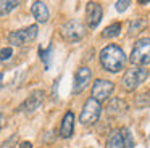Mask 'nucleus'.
<instances>
[{"mask_svg": "<svg viewBox=\"0 0 150 148\" xmlns=\"http://www.w3.org/2000/svg\"><path fill=\"white\" fill-rule=\"evenodd\" d=\"M126 61H127V58L124 55L123 48L115 44L107 45L100 51V64L108 73H120L121 69H124Z\"/></svg>", "mask_w": 150, "mask_h": 148, "instance_id": "obj_1", "label": "nucleus"}, {"mask_svg": "<svg viewBox=\"0 0 150 148\" xmlns=\"http://www.w3.org/2000/svg\"><path fill=\"white\" fill-rule=\"evenodd\" d=\"M129 60L137 68L150 64V39H140V40L136 42Z\"/></svg>", "mask_w": 150, "mask_h": 148, "instance_id": "obj_2", "label": "nucleus"}, {"mask_svg": "<svg viewBox=\"0 0 150 148\" xmlns=\"http://www.w3.org/2000/svg\"><path fill=\"white\" fill-rule=\"evenodd\" d=\"M107 148H134V138L129 129L121 127L111 132L107 138Z\"/></svg>", "mask_w": 150, "mask_h": 148, "instance_id": "obj_3", "label": "nucleus"}, {"mask_svg": "<svg viewBox=\"0 0 150 148\" xmlns=\"http://www.w3.org/2000/svg\"><path fill=\"white\" fill-rule=\"evenodd\" d=\"M100 113H102V103H98L97 100H94L91 97V98L86 100L84 106H82V111L79 114V121L84 125H92L98 121Z\"/></svg>", "mask_w": 150, "mask_h": 148, "instance_id": "obj_4", "label": "nucleus"}, {"mask_svg": "<svg viewBox=\"0 0 150 148\" xmlns=\"http://www.w3.org/2000/svg\"><path fill=\"white\" fill-rule=\"evenodd\" d=\"M145 79H147V69L145 68L134 66V68H131V69H127V73L123 76V79H121V85H123L124 90L132 92V90H136Z\"/></svg>", "mask_w": 150, "mask_h": 148, "instance_id": "obj_5", "label": "nucleus"}, {"mask_svg": "<svg viewBox=\"0 0 150 148\" xmlns=\"http://www.w3.org/2000/svg\"><path fill=\"white\" fill-rule=\"evenodd\" d=\"M37 34H39V27L37 24H31L28 26L26 29H20V31H15L8 34V40H10L11 45H28L31 42H34L37 39Z\"/></svg>", "mask_w": 150, "mask_h": 148, "instance_id": "obj_6", "label": "nucleus"}, {"mask_svg": "<svg viewBox=\"0 0 150 148\" xmlns=\"http://www.w3.org/2000/svg\"><path fill=\"white\" fill-rule=\"evenodd\" d=\"M62 35L68 42H78L86 35V27L78 19H69L62 26Z\"/></svg>", "mask_w": 150, "mask_h": 148, "instance_id": "obj_7", "label": "nucleus"}, {"mask_svg": "<svg viewBox=\"0 0 150 148\" xmlns=\"http://www.w3.org/2000/svg\"><path fill=\"white\" fill-rule=\"evenodd\" d=\"M115 90V84L111 80H105V79H97L92 85V98L97 100L98 103L105 101L110 98V95Z\"/></svg>", "mask_w": 150, "mask_h": 148, "instance_id": "obj_8", "label": "nucleus"}, {"mask_svg": "<svg viewBox=\"0 0 150 148\" xmlns=\"http://www.w3.org/2000/svg\"><path fill=\"white\" fill-rule=\"evenodd\" d=\"M44 98H45V93H44L42 90L33 92V93H31V95L28 97V98L20 105V111H24V113H28V114H31V113L37 111V109L42 106Z\"/></svg>", "mask_w": 150, "mask_h": 148, "instance_id": "obj_9", "label": "nucleus"}, {"mask_svg": "<svg viewBox=\"0 0 150 148\" xmlns=\"http://www.w3.org/2000/svg\"><path fill=\"white\" fill-rule=\"evenodd\" d=\"M102 15H103V10H102V5H98L97 2H89L87 8H86V18H87V24L89 27H97L98 23L102 19Z\"/></svg>", "mask_w": 150, "mask_h": 148, "instance_id": "obj_10", "label": "nucleus"}, {"mask_svg": "<svg viewBox=\"0 0 150 148\" xmlns=\"http://www.w3.org/2000/svg\"><path fill=\"white\" fill-rule=\"evenodd\" d=\"M91 77H92L91 68H87V66L79 68L78 73H76V76H74V87H73L74 93L82 92V90L87 87V84H89V80H91Z\"/></svg>", "mask_w": 150, "mask_h": 148, "instance_id": "obj_11", "label": "nucleus"}, {"mask_svg": "<svg viewBox=\"0 0 150 148\" xmlns=\"http://www.w3.org/2000/svg\"><path fill=\"white\" fill-rule=\"evenodd\" d=\"M73 132H74V113L68 111L62 121V125H60V135L63 138H71Z\"/></svg>", "mask_w": 150, "mask_h": 148, "instance_id": "obj_12", "label": "nucleus"}, {"mask_svg": "<svg viewBox=\"0 0 150 148\" xmlns=\"http://www.w3.org/2000/svg\"><path fill=\"white\" fill-rule=\"evenodd\" d=\"M31 13H33V16L36 18L37 23H45L50 16L49 6L45 5V2H34L31 5Z\"/></svg>", "mask_w": 150, "mask_h": 148, "instance_id": "obj_13", "label": "nucleus"}, {"mask_svg": "<svg viewBox=\"0 0 150 148\" xmlns=\"http://www.w3.org/2000/svg\"><path fill=\"white\" fill-rule=\"evenodd\" d=\"M124 111H127V105L120 98L111 100L110 105H108V108H107L108 116H118V114H121V113H124Z\"/></svg>", "mask_w": 150, "mask_h": 148, "instance_id": "obj_14", "label": "nucleus"}, {"mask_svg": "<svg viewBox=\"0 0 150 148\" xmlns=\"http://www.w3.org/2000/svg\"><path fill=\"white\" fill-rule=\"evenodd\" d=\"M18 5H20V2H16V0H0V16L11 13Z\"/></svg>", "mask_w": 150, "mask_h": 148, "instance_id": "obj_15", "label": "nucleus"}, {"mask_svg": "<svg viewBox=\"0 0 150 148\" xmlns=\"http://www.w3.org/2000/svg\"><path fill=\"white\" fill-rule=\"evenodd\" d=\"M121 32V24L120 23H113V24L107 26V27L103 29V32H102V35L107 39H113V37H118Z\"/></svg>", "mask_w": 150, "mask_h": 148, "instance_id": "obj_16", "label": "nucleus"}, {"mask_svg": "<svg viewBox=\"0 0 150 148\" xmlns=\"http://www.w3.org/2000/svg\"><path fill=\"white\" fill-rule=\"evenodd\" d=\"M145 26H147L145 19H134V21L129 23V34H136V32H139Z\"/></svg>", "mask_w": 150, "mask_h": 148, "instance_id": "obj_17", "label": "nucleus"}, {"mask_svg": "<svg viewBox=\"0 0 150 148\" xmlns=\"http://www.w3.org/2000/svg\"><path fill=\"white\" fill-rule=\"evenodd\" d=\"M136 105L140 106V108L150 105V90H149V92H145V93H142V95H137L136 97Z\"/></svg>", "mask_w": 150, "mask_h": 148, "instance_id": "obj_18", "label": "nucleus"}, {"mask_svg": "<svg viewBox=\"0 0 150 148\" xmlns=\"http://www.w3.org/2000/svg\"><path fill=\"white\" fill-rule=\"evenodd\" d=\"M11 56H13V50H11V47L0 48V61H7V60H10Z\"/></svg>", "mask_w": 150, "mask_h": 148, "instance_id": "obj_19", "label": "nucleus"}, {"mask_svg": "<svg viewBox=\"0 0 150 148\" xmlns=\"http://www.w3.org/2000/svg\"><path fill=\"white\" fill-rule=\"evenodd\" d=\"M50 53H52V47L47 48V51H44L42 48H40V58H42L44 63H45V68L50 66Z\"/></svg>", "mask_w": 150, "mask_h": 148, "instance_id": "obj_20", "label": "nucleus"}, {"mask_svg": "<svg viewBox=\"0 0 150 148\" xmlns=\"http://www.w3.org/2000/svg\"><path fill=\"white\" fill-rule=\"evenodd\" d=\"M129 5H131L129 0H120V2L115 3V6H116L118 11H124V10H127V6H129Z\"/></svg>", "mask_w": 150, "mask_h": 148, "instance_id": "obj_21", "label": "nucleus"}, {"mask_svg": "<svg viewBox=\"0 0 150 148\" xmlns=\"http://www.w3.org/2000/svg\"><path fill=\"white\" fill-rule=\"evenodd\" d=\"M20 148H33V143H31V142H21Z\"/></svg>", "mask_w": 150, "mask_h": 148, "instance_id": "obj_22", "label": "nucleus"}, {"mask_svg": "<svg viewBox=\"0 0 150 148\" xmlns=\"http://www.w3.org/2000/svg\"><path fill=\"white\" fill-rule=\"evenodd\" d=\"M0 127H2V114H0Z\"/></svg>", "mask_w": 150, "mask_h": 148, "instance_id": "obj_23", "label": "nucleus"}]
</instances>
